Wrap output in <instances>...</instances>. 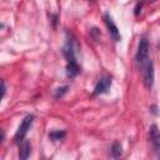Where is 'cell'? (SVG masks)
<instances>
[{
  "mask_svg": "<svg viewBox=\"0 0 160 160\" xmlns=\"http://www.w3.org/2000/svg\"><path fill=\"white\" fill-rule=\"evenodd\" d=\"M31 154V145L28 140H24L19 144V159L20 160H28V158Z\"/></svg>",
  "mask_w": 160,
  "mask_h": 160,
  "instance_id": "52a82bcc",
  "label": "cell"
},
{
  "mask_svg": "<svg viewBox=\"0 0 160 160\" xmlns=\"http://www.w3.org/2000/svg\"><path fill=\"white\" fill-rule=\"evenodd\" d=\"M110 88H111V76L110 75H104L98 81V84H96V86H95V89L92 91V95L96 96V95L105 94V92L109 91Z\"/></svg>",
  "mask_w": 160,
  "mask_h": 160,
  "instance_id": "5b68a950",
  "label": "cell"
},
{
  "mask_svg": "<svg viewBox=\"0 0 160 160\" xmlns=\"http://www.w3.org/2000/svg\"><path fill=\"white\" fill-rule=\"evenodd\" d=\"M149 41L148 39L142 38L139 41V46H138V51H136V62L142 72V80H144V85L148 89H151L152 84H154V65L152 61L149 56Z\"/></svg>",
  "mask_w": 160,
  "mask_h": 160,
  "instance_id": "6da1fadb",
  "label": "cell"
},
{
  "mask_svg": "<svg viewBox=\"0 0 160 160\" xmlns=\"http://www.w3.org/2000/svg\"><path fill=\"white\" fill-rule=\"evenodd\" d=\"M76 48H78V42H76L75 38L68 32L65 45L62 46V54L66 58L68 64L69 62H78L76 61Z\"/></svg>",
  "mask_w": 160,
  "mask_h": 160,
  "instance_id": "7a4b0ae2",
  "label": "cell"
},
{
  "mask_svg": "<svg viewBox=\"0 0 160 160\" xmlns=\"http://www.w3.org/2000/svg\"><path fill=\"white\" fill-rule=\"evenodd\" d=\"M66 132L64 130H52L49 132V138L51 141H59V140H62L65 138Z\"/></svg>",
  "mask_w": 160,
  "mask_h": 160,
  "instance_id": "30bf717a",
  "label": "cell"
},
{
  "mask_svg": "<svg viewBox=\"0 0 160 160\" xmlns=\"http://www.w3.org/2000/svg\"><path fill=\"white\" fill-rule=\"evenodd\" d=\"M141 8H142V2H138V4H136V6H135V11H134L135 16H138V15H139V12L141 11Z\"/></svg>",
  "mask_w": 160,
  "mask_h": 160,
  "instance_id": "7c38bea8",
  "label": "cell"
},
{
  "mask_svg": "<svg viewBox=\"0 0 160 160\" xmlns=\"http://www.w3.org/2000/svg\"><path fill=\"white\" fill-rule=\"evenodd\" d=\"M104 21H105V25H106V28H108L109 34L111 35V38H112L115 41H119V40L121 39L120 32H119V29H118L116 24L114 22L112 18H111V15H110L109 12H105V14H104Z\"/></svg>",
  "mask_w": 160,
  "mask_h": 160,
  "instance_id": "8992f818",
  "label": "cell"
},
{
  "mask_svg": "<svg viewBox=\"0 0 160 160\" xmlns=\"http://www.w3.org/2000/svg\"><path fill=\"white\" fill-rule=\"evenodd\" d=\"M149 140L152 146V150L158 159L160 160V131L155 124H152L149 129Z\"/></svg>",
  "mask_w": 160,
  "mask_h": 160,
  "instance_id": "277c9868",
  "label": "cell"
},
{
  "mask_svg": "<svg viewBox=\"0 0 160 160\" xmlns=\"http://www.w3.org/2000/svg\"><path fill=\"white\" fill-rule=\"evenodd\" d=\"M121 154H122V146H121V144L119 141H114L112 145H111V155H112V158L119 159L121 156Z\"/></svg>",
  "mask_w": 160,
  "mask_h": 160,
  "instance_id": "9c48e42d",
  "label": "cell"
},
{
  "mask_svg": "<svg viewBox=\"0 0 160 160\" xmlns=\"http://www.w3.org/2000/svg\"><path fill=\"white\" fill-rule=\"evenodd\" d=\"M5 91H6V88H5V81L1 80V96L4 98L5 96Z\"/></svg>",
  "mask_w": 160,
  "mask_h": 160,
  "instance_id": "4fadbf2b",
  "label": "cell"
},
{
  "mask_svg": "<svg viewBox=\"0 0 160 160\" xmlns=\"http://www.w3.org/2000/svg\"><path fill=\"white\" fill-rule=\"evenodd\" d=\"M68 89H69V86H61V88H58L56 89V91H55V94H54V96L56 98V99H59V98H61L64 94H66V91H68Z\"/></svg>",
  "mask_w": 160,
  "mask_h": 160,
  "instance_id": "8fae6325",
  "label": "cell"
},
{
  "mask_svg": "<svg viewBox=\"0 0 160 160\" xmlns=\"http://www.w3.org/2000/svg\"><path fill=\"white\" fill-rule=\"evenodd\" d=\"M34 119H35V116H34L32 114H29V115H26V116L22 119V121H21V124L19 125V128H18V130H16V132H15V136H14L15 142L20 144L21 141H24V138H25V135L28 134V131L30 130V128H31V125H32V122H34Z\"/></svg>",
  "mask_w": 160,
  "mask_h": 160,
  "instance_id": "3957f363",
  "label": "cell"
},
{
  "mask_svg": "<svg viewBox=\"0 0 160 160\" xmlns=\"http://www.w3.org/2000/svg\"><path fill=\"white\" fill-rule=\"evenodd\" d=\"M80 72V66L78 62H69L66 64V75L69 78H75Z\"/></svg>",
  "mask_w": 160,
  "mask_h": 160,
  "instance_id": "ba28073f",
  "label": "cell"
}]
</instances>
